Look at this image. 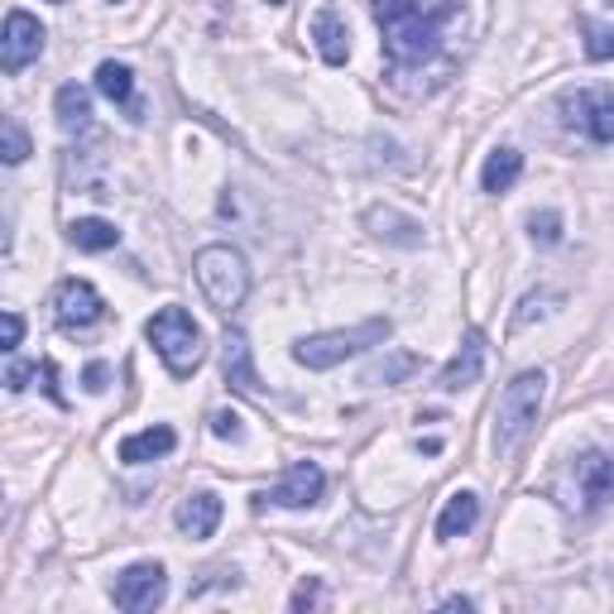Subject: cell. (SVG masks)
<instances>
[{
	"instance_id": "2e32d148",
	"label": "cell",
	"mask_w": 614,
	"mask_h": 614,
	"mask_svg": "<svg viewBox=\"0 0 614 614\" xmlns=\"http://www.w3.org/2000/svg\"><path fill=\"white\" fill-rule=\"evenodd\" d=\"M312 38H317L322 63H332V68H342V63L350 58V34H346V24H342V15H336L332 5L312 15Z\"/></svg>"
},
{
	"instance_id": "9c48e42d",
	"label": "cell",
	"mask_w": 614,
	"mask_h": 614,
	"mask_svg": "<svg viewBox=\"0 0 614 614\" xmlns=\"http://www.w3.org/2000/svg\"><path fill=\"white\" fill-rule=\"evenodd\" d=\"M54 317L63 332H87L107 317V298L91 289L87 279H63L58 293H54Z\"/></svg>"
},
{
	"instance_id": "cb8c5ba5",
	"label": "cell",
	"mask_w": 614,
	"mask_h": 614,
	"mask_svg": "<svg viewBox=\"0 0 614 614\" xmlns=\"http://www.w3.org/2000/svg\"><path fill=\"white\" fill-rule=\"evenodd\" d=\"M581 34H585V58H595V63L614 58V30H610V24L581 20Z\"/></svg>"
},
{
	"instance_id": "d6a6232c",
	"label": "cell",
	"mask_w": 614,
	"mask_h": 614,
	"mask_svg": "<svg viewBox=\"0 0 614 614\" xmlns=\"http://www.w3.org/2000/svg\"><path fill=\"white\" fill-rule=\"evenodd\" d=\"M58 365L54 360H44V389H48V399H54V403H63V394H58Z\"/></svg>"
},
{
	"instance_id": "4fadbf2b",
	"label": "cell",
	"mask_w": 614,
	"mask_h": 614,
	"mask_svg": "<svg viewBox=\"0 0 614 614\" xmlns=\"http://www.w3.org/2000/svg\"><path fill=\"white\" fill-rule=\"evenodd\" d=\"M577 494H581V509H600L605 500H614V456H581L577 461Z\"/></svg>"
},
{
	"instance_id": "52a82bcc",
	"label": "cell",
	"mask_w": 614,
	"mask_h": 614,
	"mask_svg": "<svg viewBox=\"0 0 614 614\" xmlns=\"http://www.w3.org/2000/svg\"><path fill=\"white\" fill-rule=\"evenodd\" d=\"M38 54H44V24H38L30 10H10L5 34H0V68L15 77V72L30 68Z\"/></svg>"
},
{
	"instance_id": "7a4b0ae2",
	"label": "cell",
	"mask_w": 614,
	"mask_h": 614,
	"mask_svg": "<svg viewBox=\"0 0 614 614\" xmlns=\"http://www.w3.org/2000/svg\"><path fill=\"white\" fill-rule=\"evenodd\" d=\"M547 399V370H524L504 384L500 409H494V456H514L528 442V433L538 427Z\"/></svg>"
},
{
	"instance_id": "4316f807",
	"label": "cell",
	"mask_w": 614,
	"mask_h": 614,
	"mask_svg": "<svg viewBox=\"0 0 614 614\" xmlns=\"http://www.w3.org/2000/svg\"><path fill=\"white\" fill-rule=\"evenodd\" d=\"M212 433H216L221 442H241V433H245V427H241V413H235V409H216V413H212Z\"/></svg>"
},
{
	"instance_id": "484cf974",
	"label": "cell",
	"mask_w": 614,
	"mask_h": 614,
	"mask_svg": "<svg viewBox=\"0 0 614 614\" xmlns=\"http://www.w3.org/2000/svg\"><path fill=\"white\" fill-rule=\"evenodd\" d=\"M528 235H533L538 245H557V241H561V216H557V212H533V216H528Z\"/></svg>"
},
{
	"instance_id": "e0dca14e",
	"label": "cell",
	"mask_w": 614,
	"mask_h": 614,
	"mask_svg": "<svg viewBox=\"0 0 614 614\" xmlns=\"http://www.w3.org/2000/svg\"><path fill=\"white\" fill-rule=\"evenodd\" d=\"M174 447H178V433L168 423H159V427H145V433L125 437L121 442V461L125 466H145V461H159V456H168Z\"/></svg>"
},
{
	"instance_id": "603a6c76",
	"label": "cell",
	"mask_w": 614,
	"mask_h": 614,
	"mask_svg": "<svg viewBox=\"0 0 614 614\" xmlns=\"http://www.w3.org/2000/svg\"><path fill=\"white\" fill-rule=\"evenodd\" d=\"M0 159H5V164H24V159H30V135H24V125L15 121V115L0 125Z\"/></svg>"
},
{
	"instance_id": "8992f818",
	"label": "cell",
	"mask_w": 614,
	"mask_h": 614,
	"mask_svg": "<svg viewBox=\"0 0 614 614\" xmlns=\"http://www.w3.org/2000/svg\"><path fill=\"white\" fill-rule=\"evenodd\" d=\"M164 595H168V571L159 561H135V567H125L111 585V600L130 614H145L154 605H164Z\"/></svg>"
},
{
	"instance_id": "ffe728a7",
	"label": "cell",
	"mask_w": 614,
	"mask_h": 614,
	"mask_svg": "<svg viewBox=\"0 0 614 614\" xmlns=\"http://www.w3.org/2000/svg\"><path fill=\"white\" fill-rule=\"evenodd\" d=\"M54 111H58V125L68 130V135H82V130L91 125V91L87 87H58V97H54Z\"/></svg>"
},
{
	"instance_id": "4dcf8cb0",
	"label": "cell",
	"mask_w": 614,
	"mask_h": 614,
	"mask_svg": "<svg viewBox=\"0 0 614 614\" xmlns=\"http://www.w3.org/2000/svg\"><path fill=\"white\" fill-rule=\"evenodd\" d=\"M317 600H322L317 581H303V585H298V591H293V600H289V605H293V610H312V605H317Z\"/></svg>"
},
{
	"instance_id": "836d02e7",
	"label": "cell",
	"mask_w": 614,
	"mask_h": 614,
	"mask_svg": "<svg viewBox=\"0 0 614 614\" xmlns=\"http://www.w3.org/2000/svg\"><path fill=\"white\" fill-rule=\"evenodd\" d=\"M442 605H447V610H470V600H466V595H447Z\"/></svg>"
},
{
	"instance_id": "30bf717a",
	"label": "cell",
	"mask_w": 614,
	"mask_h": 614,
	"mask_svg": "<svg viewBox=\"0 0 614 614\" xmlns=\"http://www.w3.org/2000/svg\"><path fill=\"white\" fill-rule=\"evenodd\" d=\"M322 490H326L322 466L317 461H293L289 470H283V480H273V485L265 490V500L279 504V509H312L322 500Z\"/></svg>"
},
{
	"instance_id": "8fae6325",
	"label": "cell",
	"mask_w": 614,
	"mask_h": 614,
	"mask_svg": "<svg viewBox=\"0 0 614 614\" xmlns=\"http://www.w3.org/2000/svg\"><path fill=\"white\" fill-rule=\"evenodd\" d=\"M480 370H485V336L480 332H466L461 336V350L442 365L437 375V389H447V394H461V389H470L480 380Z\"/></svg>"
},
{
	"instance_id": "5bb4252c",
	"label": "cell",
	"mask_w": 614,
	"mask_h": 614,
	"mask_svg": "<svg viewBox=\"0 0 614 614\" xmlns=\"http://www.w3.org/2000/svg\"><path fill=\"white\" fill-rule=\"evenodd\" d=\"M365 231H370L375 241L403 245V250H417V245H423V226H417L413 216L394 212V206H370V212H365Z\"/></svg>"
},
{
	"instance_id": "d590c367",
	"label": "cell",
	"mask_w": 614,
	"mask_h": 614,
	"mask_svg": "<svg viewBox=\"0 0 614 614\" xmlns=\"http://www.w3.org/2000/svg\"><path fill=\"white\" fill-rule=\"evenodd\" d=\"M605 5H614V0H605Z\"/></svg>"
},
{
	"instance_id": "83f0119b",
	"label": "cell",
	"mask_w": 614,
	"mask_h": 614,
	"mask_svg": "<svg viewBox=\"0 0 614 614\" xmlns=\"http://www.w3.org/2000/svg\"><path fill=\"white\" fill-rule=\"evenodd\" d=\"M30 375H38V365L15 360V365H10V375H5V389H10V394H20V389L30 384Z\"/></svg>"
},
{
	"instance_id": "ac0fdd59",
	"label": "cell",
	"mask_w": 614,
	"mask_h": 614,
	"mask_svg": "<svg viewBox=\"0 0 614 614\" xmlns=\"http://www.w3.org/2000/svg\"><path fill=\"white\" fill-rule=\"evenodd\" d=\"M518 178H524V154H518L514 145H500L485 159V168H480V188L485 192H509Z\"/></svg>"
},
{
	"instance_id": "44dd1931",
	"label": "cell",
	"mask_w": 614,
	"mask_h": 614,
	"mask_svg": "<svg viewBox=\"0 0 614 614\" xmlns=\"http://www.w3.org/2000/svg\"><path fill=\"white\" fill-rule=\"evenodd\" d=\"M68 241L77 245V250H87V255H101V250H115V245H121V231H115L111 221H101V216H77L68 226Z\"/></svg>"
},
{
	"instance_id": "1f68e13d",
	"label": "cell",
	"mask_w": 614,
	"mask_h": 614,
	"mask_svg": "<svg viewBox=\"0 0 614 614\" xmlns=\"http://www.w3.org/2000/svg\"><path fill=\"white\" fill-rule=\"evenodd\" d=\"M82 380H87V389H91V394H101V389H107V380H111V370H107V365H87V375H82Z\"/></svg>"
},
{
	"instance_id": "9a60e30c",
	"label": "cell",
	"mask_w": 614,
	"mask_h": 614,
	"mask_svg": "<svg viewBox=\"0 0 614 614\" xmlns=\"http://www.w3.org/2000/svg\"><path fill=\"white\" fill-rule=\"evenodd\" d=\"M174 524L188 533V538H212V533L221 528V500L212 490H198V494H188V500L178 504V514H174Z\"/></svg>"
},
{
	"instance_id": "8d00e7d4",
	"label": "cell",
	"mask_w": 614,
	"mask_h": 614,
	"mask_svg": "<svg viewBox=\"0 0 614 614\" xmlns=\"http://www.w3.org/2000/svg\"><path fill=\"white\" fill-rule=\"evenodd\" d=\"M58 5H63V0H58Z\"/></svg>"
},
{
	"instance_id": "f1b7e54d",
	"label": "cell",
	"mask_w": 614,
	"mask_h": 614,
	"mask_svg": "<svg viewBox=\"0 0 614 614\" xmlns=\"http://www.w3.org/2000/svg\"><path fill=\"white\" fill-rule=\"evenodd\" d=\"M552 298H557V293H528V298H524V312L514 317V332H518V326H528V322H533V312L543 317V303H552Z\"/></svg>"
},
{
	"instance_id": "6da1fadb",
	"label": "cell",
	"mask_w": 614,
	"mask_h": 614,
	"mask_svg": "<svg viewBox=\"0 0 614 614\" xmlns=\"http://www.w3.org/2000/svg\"><path fill=\"white\" fill-rule=\"evenodd\" d=\"M461 15V0H375L384 54L394 68H423L437 58L442 30Z\"/></svg>"
},
{
	"instance_id": "e575fe53",
	"label": "cell",
	"mask_w": 614,
	"mask_h": 614,
	"mask_svg": "<svg viewBox=\"0 0 614 614\" xmlns=\"http://www.w3.org/2000/svg\"><path fill=\"white\" fill-rule=\"evenodd\" d=\"M269 5H283V0H269Z\"/></svg>"
},
{
	"instance_id": "7402d4cb",
	"label": "cell",
	"mask_w": 614,
	"mask_h": 614,
	"mask_svg": "<svg viewBox=\"0 0 614 614\" xmlns=\"http://www.w3.org/2000/svg\"><path fill=\"white\" fill-rule=\"evenodd\" d=\"M97 91L115 107H125L130 97H135V72L125 68V63H101L97 68Z\"/></svg>"
},
{
	"instance_id": "d6986e66",
	"label": "cell",
	"mask_w": 614,
	"mask_h": 614,
	"mask_svg": "<svg viewBox=\"0 0 614 614\" xmlns=\"http://www.w3.org/2000/svg\"><path fill=\"white\" fill-rule=\"evenodd\" d=\"M476 518H480V500L470 490H456L447 509H442V518H437V538L442 543H451V538H461V533L476 528Z\"/></svg>"
},
{
	"instance_id": "277c9868",
	"label": "cell",
	"mask_w": 614,
	"mask_h": 614,
	"mask_svg": "<svg viewBox=\"0 0 614 614\" xmlns=\"http://www.w3.org/2000/svg\"><path fill=\"white\" fill-rule=\"evenodd\" d=\"M389 332H394V322L389 317H370L360 326H342V332H317V336H303V342L293 346V360L308 365V370H332V365L360 356V350L384 346Z\"/></svg>"
},
{
	"instance_id": "5b68a950",
	"label": "cell",
	"mask_w": 614,
	"mask_h": 614,
	"mask_svg": "<svg viewBox=\"0 0 614 614\" xmlns=\"http://www.w3.org/2000/svg\"><path fill=\"white\" fill-rule=\"evenodd\" d=\"M192 273H198L206 303L216 312H235L245 303V293H250V265H245V255L235 245H206V250H198Z\"/></svg>"
},
{
	"instance_id": "f546056e",
	"label": "cell",
	"mask_w": 614,
	"mask_h": 614,
	"mask_svg": "<svg viewBox=\"0 0 614 614\" xmlns=\"http://www.w3.org/2000/svg\"><path fill=\"white\" fill-rule=\"evenodd\" d=\"M0 326H5V350H20V342H24V317L20 312H5Z\"/></svg>"
},
{
	"instance_id": "ba28073f",
	"label": "cell",
	"mask_w": 614,
	"mask_h": 614,
	"mask_svg": "<svg viewBox=\"0 0 614 614\" xmlns=\"http://www.w3.org/2000/svg\"><path fill=\"white\" fill-rule=\"evenodd\" d=\"M567 125H581L595 145H614V97L610 91H561Z\"/></svg>"
},
{
	"instance_id": "3957f363",
	"label": "cell",
	"mask_w": 614,
	"mask_h": 614,
	"mask_svg": "<svg viewBox=\"0 0 614 614\" xmlns=\"http://www.w3.org/2000/svg\"><path fill=\"white\" fill-rule=\"evenodd\" d=\"M145 336H149V346L159 350V360L168 365L174 380H188V375L206 360V336H202V326L192 322L188 308H159L145 322Z\"/></svg>"
},
{
	"instance_id": "d4e9b609",
	"label": "cell",
	"mask_w": 614,
	"mask_h": 614,
	"mask_svg": "<svg viewBox=\"0 0 614 614\" xmlns=\"http://www.w3.org/2000/svg\"><path fill=\"white\" fill-rule=\"evenodd\" d=\"M417 370V356H409V350H399V356H389V360H380L370 370V384H399V380H409V375Z\"/></svg>"
},
{
	"instance_id": "7c38bea8",
	"label": "cell",
	"mask_w": 614,
	"mask_h": 614,
	"mask_svg": "<svg viewBox=\"0 0 614 614\" xmlns=\"http://www.w3.org/2000/svg\"><path fill=\"white\" fill-rule=\"evenodd\" d=\"M221 375H226V384L235 389V394H259L250 342H245V332H235V326L221 336Z\"/></svg>"
}]
</instances>
